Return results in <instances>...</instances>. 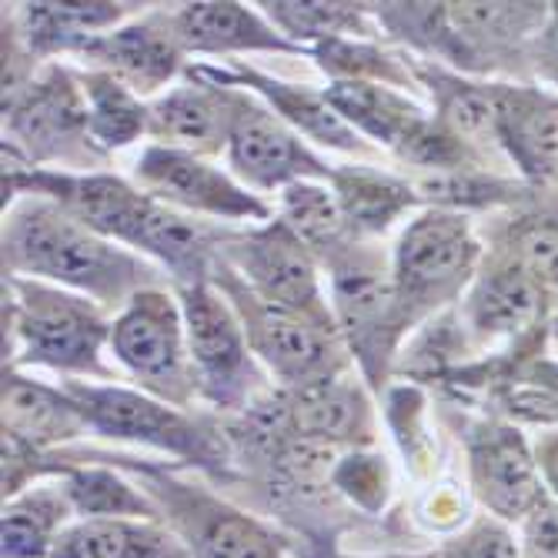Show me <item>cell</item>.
I'll list each match as a JSON object with an SVG mask.
<instances>
[{"mask_svg":"<svg viewBox=\"0 0 558 558\" xmlns=\"http://www.w3.org/2000/svg\"><path fill=\"white\" fill-rule=\"evenodd\" d=\"M231 87L191 77V84L168 90L147 105V137L158 147L211 158L228 150Z\"/></svg>","mask_w":558,"mask_h":558,"instance_id":"e0dca14e","label":"cell"},{"mask_svg":"<svg viewBox=\"0 0 558 558\" xmlns=\"http://www.w3.org/2000/svg\"><path fill=\"white\" fill-rule=\"evenodd\" d=\"M469 465L482 501L501 519L532 515L542 505L532 454L519 432L485 425L469 435Z\"/></svg>","mask_w":558,"mask_h":558,"instance_id":"d6986e66","label":"cell"},{"mask_svg":"<svg viewBox=\"0 0 558 558\" xmlns=\"http://www.w3.org/2000/svg\"><path fill=\"white\" fill-rule=\"evenodd\" d=\"M325 97L354 131L385 144L391 155L412 137L422 121H428V114L415 100H409V94L375 81H331Z\"/></svg>","mask_w":558,"mask_h":558,"instance_id":"484cf974","label":"cell"},{"mask_svg":"<svg viewBox=\"0 0 558 558\" xmlns=\"http://www.w3.org/2000/svg\"><path fill=\"white\" fill-rule=\"evenodd\" d=\"M265 17L301 50L304 44H325L335 37H354V40H372L375 24H372V4H262ZM312 54V50H308Z\"/></svg>","mask_w":558,"mask_h":558,"instance_id":"f546056e","label":"cell"},{"mask_svg":"<svg viewBox=\"0 0 558 558\" xmlns=\"http://www.w3.org/2000/svg\"><path fill=\"white\" fill-rule=\"evenodd\" d=\"M4 328L11 341V368L37 365L64 375L118 381L105 365L111 325L105 308L84 294L44 284L34 278L4 275Z\"/></svg>","mask_w":558,"mask_h":558,"instance_id":"7a4b0ae2","label":"cell"},{"mask_svg":"<svg viewBox=\"0 0 558 558\" xmlns=\"http://www.w3.org/2000/svg\"><path fill=\"white\" fill-rule=\"evenodd\" d=\"M87 422L81 404L64 388H47L17 375V368L4 372V435L27 448H50L87 435Z\"/></svg>","mask_w":558,"mask_h":558,"instance_id":"7402d4cb","label":"cell"},{"mask_svg":"<svg viewBox=\"0 0 558 558\" xmlns=\"http://www.w3.org/2000/svg\"><path fill=\"white\" fill-rule=\"evenodd\" d=\"M525 551L529 558H558V505L542 501L525 519Z\"/></svg>","mask_w":558,"mask_h":558,"instance_id":"e575fe53","label":"cell"},{"mask_svg":"<svg viewBox=\"0 0 558 558\" xmlns=\"http://www.w3.org/2000/svg\"><path fill=\"white\" fill-rule=\"evenodd\" d=\"M74 505L64 485H37L4 505V558H50L58 535L68 529Z\"/></svg>","mask_w":558,"mask_h":558,"instance_id":"4316f807","label":"cell"},{"mask_svg":"<svg viewBox=\"0 0 558 558\" xmlns=\"http://www.w3.org/2000/svg\"><path fill=\"white\" fill-rule=\"evenodd\" d=\"M555 344H558V325H555Z\"/></svg>","mask_w":558,"mask_h":558,"instance_id":"f35d334b","label":"cell"},{"mask_svg":"<svg viewBox=\"0 0 558 558\" xmlns=\"http://www.w3.org/2000/svg\"><path fill=\"white\" fill-rule=\"evenodd\" d=\"M278 404L284 428L301 441L325 448H368L378 435L375 404L351 372L298 391H278Z\"/></svg>","mask_w":558,"mask_h":558,"instance_id":"9a60e30c","label":"cell"},{"mask_svg":"<svg viewBox=\"0 0 558 558\" xmlns=\"http://www.w3.org/2000/svg\"><path fill=\"white\" fill-rule=\"evenodd\" d=\"M64 391L81 404V415L90 432L137 441L158 451H171L178 459L208 469L215 475H231V459L225 448V432L211 428L205 418H194L181 409L150 398L147 391H131L121 385H84L68 381Z\"/></svg>","mask_w":558,"mask_h":558,"instance_id":"8992f818","label":"cell"},{"mask_svg":"<svg viewBox=\"0 0 558 558\" xmlns=\"http://www.w3.org/2000/svg\"><path fill=\"white\" fill-rule=\"evenodd\" d=\"M211 284L228 298L234 315L241 318L251 351L278 378L281 391H298L351 372L341 331L322 328L308 318H298L262 301L221 258L211 275Z\"/></svg>","mask_w":558,"mask_h":558,"instance_id":"277c9868","label":"cell"},{"mask_svg":"<svg viewBox=\"0 0 558 558\" xmlns=\"http://www.w3.org/2000/svg\"><path fill=\"white\" fill-rule=\"evenodd\" d=\"M187 77H201V81H211V84H231V87H251L258 97H265L268 108L284 124H291L298 134L312 137V141H318V144H325L331 150H341V155H359V158H375L378 155V147L368 144V137H362L331 108V100L325 97V90L284 84L278 77H268V74L255 71V68H244L238 61L228 71L194 64V68H187Z\"/></svg>","mask_w":558,"mask_h":558,"instance_id":"2e32d148","label":"cell"},{"mask_svg":"<svg viewBox=\"0 0 558 558\" xmlns=\"http://www.w3.org/2000/svg\"><path fill=\"white\" fill-rule=\"evenodd\" d=\"M50 558H194L165 522L81 519L68 525Z\"/></svg>","mask_w":558,"mask_h":558,"instance_id":"cb8c5ba5","label":"cell"},{"mask_svg":"<svg viewBox=\"0 0 558 558\" xmlns=\"http://www.w3.org/2000/svg\"><path fill=\"white\" fill-rule=\"evenodd\" d=\"M328 184L338 197V208L344 215L351 238H362V241L385 234L398 218H404L415 205H422L409 178L388 174L372 165L335 168Z\"/></svg>","mask_w":558,"mask_h":558,"instance_id":"603a6c76","label":"cell"},{"mask_svg":"<svg viewBox=\"0 0 558 558\" xmlns=\"http://www.w3.org/2000/svg\"><path fill=\"white\" fill-rule=\"evenodd\" d=\"M278 218L308 244L318 258H325L328 251L344 244L351 238L344 215L338 208V197L328 184L322 181H298L281 191Z\"/></svg>","mask_w":558,"mask_h":558,"instance_id":"4dcf8cb0","label":"cell"},{"mask_svg":"<svg viewBox=\"0 0 558 558\" xmlns=\"http://www.w3.org/2000/svg\"><path fill=\"white\" fill-rule=\"evenodd\" d=\"M105 459L141 475L165 522L194 558H281V538L275 532H268L258 519L231 509L208 488L178 482L171 472L137 465L134 459H118V454H105Z\"/></svg>","mask_w":558,"mask_h":558,"instance_id":"30bf717a","label":"cell"},{"mask_svg":"<svg viewBox=\"0 0 558 558\" xmlns=\"http://www.w3.org/2000/svg\"><path fill=\"white\" fill-rule=\"evenodd\" d=\"M81 61L87 71L111 74L137 97L158 94L184 68V47L174 34L171 11H147L105 37H97Z\"/></svg>","mask_w":558,"mask_h":558,"instance_id":"5bb4252c","label":"cell"},{"mask_svg":"<svg viewBox=\"0 0 558 558\" xmlns=\"http://www.w3.org/2000/svg\"><path fill=\"white\" fill-rule=\"evenodd\" d=\"M542 312V284L515 262H495L485 268L465 301L469 328L482 338L515 335Z\"/></svg>","mask_w":558,"mask_h":558,"instance_id":"d4e9b609","label":"cell"},{"mask_svg":"<svg viewBox=\"0 0 558 558\" xmlns=\"http://www.w3.org/2000/svg\"><path fill=\"white\" fill-rule=\"evenodd\" d=\"M495 137L535 184L558 181V97L535 87L492 84Z\"/></svg>","mask_w":558,"mask_h":558,"instance_id":"ac0fdd59","label":"cell"},{"mask_svg":"<svg viewBox=\"0 0 558 558\" xmlns=\"http://www.w3.org/2000/svg\"><path fill=\"white\" fill-rule=\"evenodd\" d=\"M515 262L548 288H558V218H538L515 231Z\"/></svg>","mask_w":558,"mask_h":558,"instance_id":"d6a6232c","label":"cell"},{"mask_svg":"<svg viewBox=\"0 0 558 558\" xmlns=\"http://www.w3.org/2000/svg\"><path fill=\"white\" fill-rule=\"evenodd\" d=\"M331 482L368 512H378L388 498V465H385L381 454L351 451L348 459H341L335 465Z\"/></svg>","mask_w":558,"mask_h":558,"instance_id":"1f68e13d","label":"cell"},{"mask_svg":"<svg viewBox=\"0 0 558 558\" xmlns=\"http://www.w3.org/2000/svg\"><path fill=\"white\" fill-rule=\"evenodd\" d=\"M178 301L201 398L221 412H247L268 395V378L255 362L241 318L211 281L178 288Z\"/></svg>","mask_w":558,"mask_h":558,"instance_id":"52a82bcc","label":"cell"},{"mask_svg":"<svg viewBox=\"0 0 558 558\" xmlns=\"http://www.w3.org/2000/svg\"><path fill=\"white\" fill-rule=\"evenodd\" d=\"M221 262L231 265L262 301L338 331L335 312L318 281V255L281 218L262 228L228 231Z\"/></svg>","mask_w":558,"mask_h":558,"instance_id":"8fae6325","label":"cell"},{"mask_svg":"<svg viewBox=\"0 0 558 558\" xmlns=\"http://www.w3.org/2000/svg\"><path fill=\"white\" fill-rule=\"evenodd\" d=\"M231 87V84H228ZM228 165L255 191H284L298 181H331V165L301 141L268 105L231 87V131H228Z\"/></svg>","mask_w":558,"mask_h":558,"instance_id":"7c38bea8","label":"cell"},{"mask_svg":"<svg viewBox=\"0 0 558 558\" xmlns=\"http://www.w3.org/2000/svg\"><path fill=\"white\" fill-rule=\"evenodd\" d=\"M134 181L144 194L184 215L215 221H271L275 208L255 191H247L221 168L197 155L150 144L134 165Z\"/></svg>","mask_w":558,"mask_h":558,"instance_id":"4fadbf2b","label":"cell"},{"mask_svg":"<svg viewBox=\"0 0 558 558\" xmlns=\"http://www.w3.org/2000/svg\"><path fill=\"white\" fill-rule=\"evenodd\" d=\"M111 351L121 368L150 395L171 409L187 412L197 391L187 328L181 301L165 288H147L131 298L111 325Z\"/></svg>","mask_w":558,"mask_h":558,"instance_id":"9c48e42d","label":"cell"},{"mask_svg":"<svg viewBox=\"0 0 558 558\" xmlns=\"http://www.w3.org/2000/svg\"><path fill=\"white\" fill-rule=\"evenodd\" d=\"M54 472L64 478V492L74 505V512L84 519H144V522H165L158 501L147 492H137L131 482L114 475V469L87 465L77 469L74 462L54 459Z\"/></svg>","mask_w":558,"mask_h":558,"instance_id":"83f0119b","label":"cell"},{"mask_svg":"<svg viewBox=\"0 0 558 558\" xmlns=\"http://www.w3.org/2000/svg\"><path fill=\"white\" fill-rule=\"evenodd\" d=\"M4 275L58 281L105 312H124L131 298L161 288V271L124 244L90 231L50 197H17L4 218Z\"/></svg>","mask_w":558,"mask_h":558,"instance_id":"6da1fadb","label":"cell"},{"mask_svg":"<svg viewBox=\"0 0 558 558\" xmlns=\"http://www.w3.org/2000/svg\"><path fill=\"white\" fill-rule=\"evenodd\" d=\"M174 34L184 54H241V50H278V54H308L291 44L265 14L244 4H181L171 11Z\"/></svg>","mask_w":558,"mask_h":558,"instance_id":"44dd1931","label":"cell"},{"mask_svg":"<svg viewBox=\"0 0 558 558\" xmlns=\"http://www.w3.org/2000/svg\"><path fill=\"white\" fill-rule=\"evenodd\" d=\"M134 14L137 4H17L11 34L34 61L50 54L81 58L97 37L128 24Z\"/></svg>","mask_w":558,"mask_h":558,"instance_id":"ffe728a7","label":"cell"},{"mask_svg":"<svg viewBox=\"0 0 558 558\" xmlns=\"http://www.w3.org/2000/svg\"><path fill=\"white\" fill-rule=\"evenodd\" d=\"M4 147L37 165H64L94 174L105 165L87 131V100L77 71L47 64L34 81L4 100Z\"/></svg>","mask_w":558,"mask_h":558,"instance_id":"5b68a950","label":"cell"},{"mask_svg":"<svg viewBox=\"0 0 558 558\" xmlns=\"http://www.w3.org/2000/svg\"><path fill=\"white\" fill-rule=\"evenodd\" d=\"M331 271V312L348 351L359 359L372 388L388 381L398 341L409 331L391 265L372 241L348 238L322 258Z\"/></svg>","mask_w":558,"mask_h":558,"instance_id":"3957f363","label":"cell"},{"mask_svg":"<svg viewBox=\"0 0 558 558\" xmlns=\"http://www.w3.org/2000/svg\"><path fill=\"white\" fill-rule=\"evenodd\" d=\"M304 558H348V555H335V551H322V555H312V551H304ZM391 558H409V555H391ZM432 558V555H425Z\"/></svg>","mask_w":558,"mask_h":558,"instance_id":"74e56055","label":"cell"},{"mask_svg":"<svg viewBox=\"0 0 558 558\" xmlns=\"http://www.w3.org/2000/svg\"><path fill=\"white\" fill-rule=\"evenodd\" d=\"M448 558H522L515 538L498 522L482 519L462 538H454L445 551Z\"/></svg>","mask_w":558,"mask_h":558,"instance_id":"836d02e7","label":"cell"},{"mask_svg":"<svg viewBox=\"0 0 558 558\" xmlns=\"http://www.w3.org/2000/svg\"><path fill=\"white\" fill-rule=\"evenodd\" d=\"M538 68L545 71V77H551L558 84V4H551L548 21L542 27V40H538Z\"/></svg>","mask_w":558,"mask_h":558,"instance_id":"d590c367","label":"cell"},{"mask_svg":"<svg viewBox=\"0 0 558 558\" xmlns=\"http://www.w3.org/2000/svg\"><path fill=\"white\" fill-rule=\"evenodd\" d=\"M538 469H542L548 488L558 495V432L542 438V445H538Z\"/></svg>","mask_w":558,"mask_h":558,"instance_id":"8d00e7d4","label":"cell"},{"mask_svg":"<svg viewBox=\"0 0 558 558\" xmlns=\"http://www.w3.org/2000/svg\"><path fill=\"white\" fill-rule=\"evenodd\" d=\"M478 262V241L465 215L448 208H425L404 225L395 255L391 275L398 304L409 325L435 315L441 304L454 301L469 284Z\"/></svg>","mask_w":558,"mask_h":558,"instance_id":"ba28073f","label":"cell"},{"mask_svg":"<svg viewBox=\"0 0 558 558\" xmlns=\"http://www.w3.org/2000/svg\"><path fill=\"white\" fill-rule=\"evenodd\" d=\"M77 77L87 100V131L105 155L147 134V105L134 90L100 71H81Z\"/></svg>","mask_w":558,"mask_h":558,"instance_id":"f1b7e54d","label":"cell"}]
</instances>
